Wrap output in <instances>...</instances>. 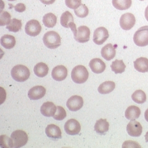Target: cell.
<instances>
[{
	"instance_id": "277c9868",
	"label": "cell",
	"mask_w": 148,
	"mask_h": 148,
	"mask_svg": "<svg viewBox=\"0 0 148 148\" xmlns=\"http://www.w3.org/2000/svg\"><path fill=\"white\" fill-rule=\"evenodd\" d=\"M133 40L135 44L139 47H145L148 45V26L139 28L135 32Z\"/></svg>"
},
{
	"instance_id": "836d02e7",
	"label": "cell",
	"mask_w": 148,
	"mask_h": 148,
	"mask_svg": "<svg viewBox=\"0 0 148 148\" xmlns=\"http://www.w3.org/2000/svg\"><path fill=\"white\" fill-rule=\"evenodd\" d=\"M11 16L9 12L3 11L1 12L0 15V25L1 26H5L8 25L11 20Z\"/></svg>"
},
{
	"instance_id": "ba28073f",
	"label": "cell",
	"mask_w": 148,
	"mask_h": 148,
	"mask_svg": "<svg viewBox=\"0 0 148 148\" xmlns=\"http://www.w3.org/2000/svg\"><path fill=\"white\" fill-rule=\"evenodd\" d=\"M42 30V27L37 20H29L25 27V33L31 37H36Z\"/></svg>"
},
{
	"instance_id": "9a60e30c",
	"label": "cell",
	"mask_w": 148,
	"mask_h": 148,
	"mask_svg": "<svg viewBox=\"0 0 148 148\" xmlns=\"http://www.w3.org/2000/svg\"><path fill=\"white\" fill-rule=\"evenodd\" d=\"M46 89L43 86L38 85L31 88L28 92V97L31 100H38L46 94Z\"/></svg>"
},
{
	"instance_id": "8d00e7d4",
	"label": "cell",
	"mask_w": 148,
	"mask_h": 148,
	"mask_svg": "<svg viewBox=\"0 0 148 148\" xmlns=\"http://www.w3.org/2000/svg\"><path fill=\"white\" fill-rule=\"evenodd\" d=\"M14 8H15V10L18 12H23L26 10L25 5L22 3H20L16 5V6L14 7Z\"/></svg>"
},
{
	"instance_id": "30bf717a",
	"label": "cell",
	"mask_w": 148,
	"mask_h": 148,
	"mask_svg": "<svg viewBox=\"0 0 148 148\" xmlns=\"http://www.w3.org/2000/svg\"><path fill=\"white\" fill-rule=\"evenodd\" d=\"M90 31L86 26H80L77 29L76 34L74 36V39L76 41L80 43L88 42L90 39Z\"/></svg>"
},
{
	"instance_id": "e0dca14e",
	"label": "cell",
	"mask_w": 148,
	"mask_h": 148,
	"mask_svg": "<svg viewBox=\"0 0 148 148\" xmlns=\"http://www.w3.org/2000/svg\"><path fill=\"white\" fill-rule=\"evenodd\" d=\"M47 136L48 138L53 139H61L62 132L60 127L54 124L47 126L45 130Z\"/></svg>"
},
{
	"instance_id": "ac0fdd59",
	"label": "cell",
	"mask_w": 148,
	"mask_h": 148,
	"mask_svg": "<svg viewBox=\"0 0 148 148\" xmlns=\"http://www.w3.org/2000/svg\"><path fill=\"white\" fill-rule=\"evenodd\" d=\"M57 110V107L52 102L44 103L40 107L41 113L46 117H53Z\"/></svg>"
},
{
	"instance_id": "ab89813d",
	"label": "cell",
	"mask_w": 148,
	"mask_h": 148,
	"mask_svg": "<svg viewBox=\"0 0 148 148\" xmlns=\"http://www.w3.org/2000/svg\"><path fill=\"white\" fill-rule=\"evenodd\" d=\"M144 116H145V119L146 121L148 122V109H147L146 111L145 112V114H144Z\"/></svg>"
},
{
	"instance_id": "8fae6325",
	"label": "cell",
	"mask_w": 148,
	"mask_h": 148,
	"mask_svg": "<svg viewBox=\"0 0 148 148\" xmlns=\"http://www.w3.org/2000/svg\"><path fill=\"white\" fill-rule=\"evenodd\" d=\"M83 98L79 95L71 97L66 102V106L69 110L76 112L80 110L83 106Z\"/></svg>"
},
{
	"instance_id": "d590c367",
	"label": "cell",
	"mask_w": 148,
	"mask_h": 148,
	"mask_svg": "<svg viewBox=\"0 0 148 148\" xmlns=\"http://www.w3.org/2000/svg\"><path fill=\"white\" fill-rule=\"evenodd\" d=\"M122 148H141V146L135 141H126L123 143Z\"/></svg>"
},
{
	"instance_id": "5b68a950",
	"label": "cell",
	"mask_w": 148,
	"mask_h": 148,
	"mask_svg": "<svg viewBox=\"0 0 148 148\" xmlns=\"http://www.w3.org/2000/svg\"><path fill=\"white\" fill-rule=\"evenodd\" d=\"M11 138L12 140L14 148H19L25 145L28 141L27 134L20 130L14 131L11 135Z\"/></svg>"
},
{
	"instance_id": "2e32d148",
	"label": "cell",
	"mask_w": 148,
	"mask_h": 148,
	"mask_svg": "<svg viewBox=\"0 0 148 148\" xmlns=\"http://www.w3.org/2000/svg\"><path fill=\"white\" fill-rule=\"evenodd\" d=\"M89 67L92 72L95 74H101L106 70V64L100 58H93L89 62Z\"/></svg>"
},
{
	"instance_id": "83f0119b",
	"label": "cell",
	"mask_w": 148,
	"mask_h": 148,
	"mask_svg": "<svg viewBox=\"0 0 148 148\" xmlns=\"http://www.w3.org/2000/svg\"><path fill=\"white\" fill-rule=\"evenodd\" d=\"M111 67L112 70L115 74H122L125 71L126 66L124 64L123 60H116L112 62Z\"/></svg>"
},
{
	"instance_id": "3957f363",
	"label": "cell",
	"mask_w": 148,
	"mask_h": 148,
	"mask_svg": "<svg viewBox=\"0 0 148 148\" xmlns=\"http://www.w3.org/2000/svg\"><path fill=\"white\" fill-rule=\"evenodd\" d=\"M43 41L45 45L49 49H56L61 44V37L55 31L47 32L43 37Z\"/></svg>"
},
{
	"instance_id": "74e56055",
	"label": "cell",
	"mask_w": 148,
	"mask_h": 148,
	"mask_svg": "<svg viewBox=\"0 0 148 148\" xmlns=\"http://www.w3.org/2000/svg\"><path fill=\"white\" fill-rule=\"evenodd\" d=\"M45 5H51L55 2L56 0H39Z\"/></svg>"
},
{
	"instance_id": "6da1fadb",
	"label": "cell",
	"mask_w": 148,
	"mask_h": 148,
	"mask_svg": "<svg viewBox=\"0 0 148 148\" xmlns=\"http://www.w3.org/2000/svg\"><path fill=\"white\" fill-rule=\"evenodd\" d=\"M30 71L27 67L23 65L14 66L11 71L12 77L18 82H24L30 76Z\"/></svg>"
},
{
	"instance_id": "5bb4252c",
	"label": "cell",
	"mask_w": 148,
	"mask_h": 148,
	"mask_svg": "<svg viewBox=\"0 0 148 148\" xmlns=\"http://www.w3.org/2000/svg\"><path fill=\"white\" fill-rule=\"evenodd\" d=\"M67 70L63 65H58L53 68L51 75L52 78L57 82L64 80L67 76Z\"/></svg>"
},
{
	"instance_id": "52a82bcc",
	"label": "cell",
	"mask_w": 148,
	"mask_h": 148,
	"mask_svg": "<svg viewBox=\"0 0 148 148\" xmlns=\"http://www.w3.org/2000/svg\"><path fill=\"white\" fill-rule=\"evenodd\" d=\"M109 33L107 29L104 27L96 29L93 34V42L97 45H102L108 38Z\"/></svg>"
},
{
	"instance_id": "7402d4cb",
	"label": "cell",
	"mask_w": 148,
	"mask_h": 148,
	"mask_svg": "<svg viewBox=\"0 0 148 148\" xmlns=\"http://www.w3.org/2000/svg\"><path fill=\"white\" fill-rule=\"evenodd\" d=\"M109 123L106 119H100L97 121L94 126L95 131L101 135H104L109 130Z\"/></svg>"
},
{
	"instance_id": "8992f818",
	"label": "cell",
	"mask_w": 148,
	"mask_h": 148,
	"mask_svg": "<svg viewBox=\"0 0 148 148\" xmlns=\"http://www.w3.org/2000/svg\"><path fill=\"white\" fill-rule=\"evenodd\" d=\"M61 25L66 28H70L74 36L76 35L77 29L76 24L74 23V17L71 12L67 11L64 12L60 18Z\"/></svg>"
},
{
	"instance_id": "7c38bea8",
	"label": "cell",
	"mask_w": 148,
	"mask_h": 148,
	"mask_svg": "<svg viewBox=\"0 0 148 148\" xmlns=\"http://www.w3.org/2000/svg\"><path fill=\"white\" fill-rule=\"evenodd\" d=\"M66 132L70 135H76L79 134L81 126L79 121L75 119H70L65 123L64 126Z\"/></svg>"
},
{
	"instance_id": "e575fe53",
	"label": "cell",
	"mask_w": 148,
	"mask_h": 148,
	"mask_svg": "<svg viewBox=\"0 0 148 148\" xmlns=\"http://www.w3.org/2000/svg\"><path fill=\"white\" fill-rule=\"evenodd\" d=\"M66 5L71 9H76L82 4V0H65Z\"/></svg>"
},
{
	"instance_id": "7bdbcfd3",
	"label": "cell",
	"mask_w": 148,
	"mask_h": 148,
	"mask_svg": "<svg viewBox=\"0 0 148 148\" xmlns=\"http://www.w3.org/2000/svg\"><path fill=\"white\" fill-rule=\"evenodd\" d=\"M140 1H144V0H140Z\"/></svg>"
},
{
	"instance_id": "484cf974",
	"label": "cell",
	"mask_w": 148,
	"mask_h": 148,
	"mask_svg": "<svg viewBox=\"0 0 148 148\" xmlns=\"http://www.w3.org/2000/svg\"><path fill=\"white\" fill-rule=\"evenodd\" d=\"M112 5L116 9L125 10L131 7L132 0H112Z\"/></svg>"
},
{
	"instance_id": "9c48e42d",
	"label": "cell",
	"mask_w": 148,
	"mask_h": 148,
	"mask_svg": "<svg viewBox=\"0 0 148 148\" xmlns=\"http://www.w3.org/2000/svg\"><path fill=\"white\" fill-rule=\"evenodd\" d=\"M136 23L135 16L131 13L123 14L120 20V25L121 28L125 30H129L134 27Z\"/></svg>"
},
{
	"instance_id": "d6986e66",
	"label": "cell",
	"mask_w": 148,
	"mask_h": 148,
	"mask_svg": "<svg viewBox=\"0 0 148 148\" xmlns=\"http://www.w3.org/2000/svg\"><path fill=\"white\" fill-rule=\"evenodd\" d=\"M116 49L113 46L108 43L103 47L101 49V55L107 61H110L114 58L116 56Z\"/></svg>"
},
{
	"instance_id": "4316f807",
	"label": "cell",
	"mask_w": 148,
	"mask_h": 148,
	"mask_svg": "<svg viewBox=\"0 0 148 148\" xmlns=\"http://www.w3.org/2000/svg\"><path fill=\"white\" fill-rule=\"evenodd\" d=\"M43 23L47 28H53L57 23V17L52 13H48L43 16Z\"/></svg>"
},
{
	"instance_id": "4fadbf2b",
	"label": "cell",
	"mask_w": 148,
	"mask_h": 148,
	"mask_svg": "<svg viewBox=\"0 0 148 148\" xmlns=\"http://www.w3.org/2000/svg\"><path fill=\"white\" fill-rule=\"evenodd\" d=\"M126 130L130 136L139 137L142 134L143 127L138 121L131 120L127 126Z\"/></svg>"
},
{
	"instance_id": "cb8c5ba5",
	"label": "cell",
	"mask_w": 148,
	"mask_h": 148,
	"mask_svg": "<svg viewBox=\"0 0 148 148\" xmlns=\"http://www.w3.org/2000/svg\"><path fill=\"white\" fill-rule=\"evenodd\" d=\"M115 86L116 84L113 82L107 81L99 86L98 90L101 94H107L112 92L114 89Z\"/></svg>"
},
{
	"instance_id": "ffe728a7",
	"label": "cell",
	"mask_w": 148,
	"mask_h": 148,
	"mask_svg": "<svg viewBox=\"0 0 148 148\" xmlns=\"http://www.w3.org/2000/svg\"><path fill=\"white\" fill-rule=\"evenodd\" d=\"M135 69L140 73L148 72V59L145 57H140L137 58L134 62Z\"/></svg>"
},
{
	"instance_id": "f1b7e54d",
	"label": "cell",
	"mask_w": 148,
	"mask_h": 148,
	"mask_svg": "<svg viewBox=\"0 0 148 148\" xmlns=\"http://www.w3.org/2000/svg\"><path fill=\"white\" fill-rule=\"evenodd\" d=\"M131 98L132 100L138 103L143 104L147 101V95L145 92L141 90H137L132 94Z\"/></svg>"
},
{
	"instance_id": "f546056e",
	"label": "cell",
	"mask_w": 148,
	"mask_h": 148,
	"mask_svg": "<svg viewBox=\"0 0 148 148\" xmlns=\"http://www.w3.org/2000/svg\"><path fill=\"white\" fill-rule=\"evenodd\" d=\"M22 27V23L20 20L17 18H12L11 19L10 23L8 25H7L6 28L9 30L10 32L16 33L18 32L20 30H21Z\"/></svg>"
},
{
	"instance_id": "b9f144b4",
	"label": "cell",
	"mask_w": 148,
	"mask_h": 148,
	"mask_svg": "<svg viewBox=\"0 0 148 148\" xmlns=\"http://www.w3.org/2000/svg\"><path fill=\"white\" fill-rule=\"evenodd\" d=\"M8 1H14L15 0H8Z\"/></svg>"
},
{
	"instance_id": "f35d334b",
	"label": "cell",
	"mask_w": 148,
	"mask_h": 148,
	"mask_svg": "<svg viewBox=\"0 0 148 148\" xmlns=\"http://www.w3.org/2000/svg\"><path fill=\"white\" fill-rule=\"evenodd\" d=\"M145 17L147 19V20L148 21V6L147 8H146L145 11Z\"/></svg>"
},
{
	"instance_id": "d4e9b609",
	"label": "cell",
	"mask_w": 148,
	"mask_h": 148,
	"mask_svg": "<svg viewBox=\"0 0 148 148\" xmlns=\"http://www.w3.org/2000/svg\"><path fill=\"white\" fill-rule=\"evenodd\" d=\"M49 68L48 66L43 62H39L34 67V73L39 77H43L48 73Z\"/></svg>"
},
{
	"instance_id": "44dd1931",
	"label": "cell",
	"mask_w": 148,
	"mask_h": 148,
	"mask_svg": "<svg viewBox=\"0 0 148 148\" xmlns=\"http://www.w3.org/2000/svg\"><path fill=\"white\" fill-rule=\"evenodd\" d=\"M141 114L139 107L135 106H131L125 111V117L129 120H135L138 119Z\"/></svg>"
},
{
	"instance_id": "d6a6232c",
	"label": "cell",
	"mask_w": 148,
	"mask_h": 148,
	"mask_svg": "<svg viewBox=\"0 0 148 148\" xmlns=\"http://www.w3.org/2000/svg\"><path fill=\"white\" fill-rule=\"evenodd\" d=\"M66 117V112L65 109L61 106L57 107V110L55 114L53 116V119L57 121H62L65 119Z\"/></svg>"
},
{
	"instance_id": "603a6c76",
	"label": "cell",
	"mask_w": 148,
	"mask_h": 148,
	"mask_svg": "<svg viewBox=\"0 0 148 148\" xmlns=\"http://www.w3.org/2000/svg\"><path fill=\"white\" fill-rule=\"evenodd\" d=\"M1 44L6 49H11L16 45V40L15 37L11 35L6 34L1 37Z\"/></svg>"
},
{
	"instance_id": "7a4b0ae2",
	"label": "cell",
	"mask_w": 148,
	"mask_h": 148,
	"mask_svg": "<svg viewBox=\"0 0 148 148\" xmlns=\"http://www.w3.org/2000/svg\"><path fill=\"white\" fill-rule=\"evenodd\" d=\"M71 78L75 83L83 84L89 77V72L86 68L83 65L75 67L71 71Z\"/></svg>"
},
{
	"instance_id": "4dcf8cb0",
	"label": "cell",
	"mask_w": 148,
	"mask_h": 148,
	"mask_svg": "<svg viewBox=\"0 0 148 148\" xmlns=\"http://www.w3.org/2000/svg\"><path fill=\"white\" fill-rule=\"evenodd\" d=\"M0 145L1 148H14L12 140L5 135L0 136Z\"/></svg>"
},
{
	"instance_id": "60d3db41",
	"label": "cell",
	"mask_w": 148,
	"mask_h": 148,
	"mask_svg": "<svg viewBox=\"0 0 148 148\" xmlns=\"http://www.w3.org/2000/svg\"><path fill=\"white\" fill-rule=\"evenodd\" d=\"M145 141L147 143H148V131L146 133L145 135Z\"/></svg>"
},
{
	"instance_id": "1f68e13d",
	"label": "cell",
	"mask_w": 148,
	"mask_h": 148,
	"mask_svg": "<svg viewBox=\"0 0 148 148\" xmlns=\"http://www.w3.org/2000/svg\"><path fill=\"white\" fill-rule=\"evenodd\" d=\"M74 12L77 16L80 18H84L88 16L89 14V10L85 5L81 4L78 8L74 10Z\"/></svg>"
}]
</instances>
